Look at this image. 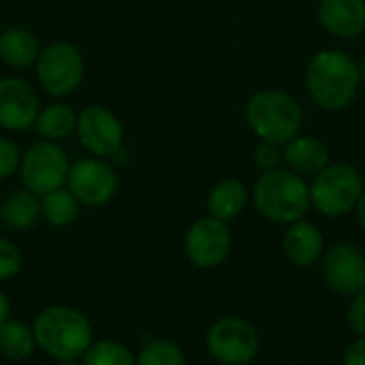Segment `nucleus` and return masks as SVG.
I'll return each mask as SVG.
<instances>
[{
	"label": "nucleus",
	"mask_w": 365,
	"mask_h": 365,
	"mask_svg": "<svg viewBox=\"0 0 365 365\" xmlns=\"http://www.w3.org/2000/svg\"><path fill=\"white\" fill-rule=\"evenodd\" d=\"M34 130L45 141H62L77 130V113L62 103L49 105L43 111H38Z\"/></svg>",
	"instance_id": "aec40b11"
},
{
	"label": "nucleus",
	"mask_w": 365,
	"mask_h": 365,
	"mask_svg": "<svg viewBox=\"0 0 365 365\" xmlns=\"http://www.w3.org/2000/svg\"><path fill=\"white\" fill-rule=\"evenodd\" d=\"M21 163V152L15 141L0 137V182L11 178Z\"/></svg>",
	"instance_id": "a878e982"
},
{
	"label": "nucleus",
	"mask_w": 365,
	"mask_h": 365,
	"mask_svg": "<svg viewBox=\"0 0 365 365\" xmlns=\"http://www.w3.org/2000/svg\"><path fill=\"white\" fill-rule=\"evenodd\" d=\"M79 207L81 203L77 201V197L64 186L41 197V216L58 229L73 225L79 216Z\"/></svg>",
	"instance_id": "412c9836"
},
{
	"label": "nucleus",
	"mask_w": 365,
	"mask_h": 365,
	"mask_svg": "<svg viewBox=\"0 0 365 365\" xmlns=\"http://www.w3.org/2000/svg\"><path fill=\"white\" fill-rule=\"evenodd\" d=\"M231 244L233 240L227 222L214 216L195 220L184 237L186 255L199 269H214L222 265L231 252Z\"/></svg>",
	"instance_id": "9d476101"
},
{
	"label": "nucleus",
	"mask_w": 365,
	"mask_h": 365,
	"mask_svg": "<svg viewBox=\"0 0 365 365\" xmlns=\"http://www.w3.org/2000/svg\"><path fill=\"white\" fill-rule=\"evenodd\" d=\"M83 365H137V359L126 344L118 340H101L92 342L83 353Z\"/></svg>",
	"instance_id": "5701e85b"
},
{
	"label": "nucleus",
	"mask_w": 365,
	"mask_h": 365,
	"mask_svg": "<svg viewBox=\"0 0 365 365\" xmlns=\"http://www.w3.org/2000/svg\"><path fill=\"white\" fill-rule=\"evenodd\" d=\"M361 83L359 64L340 49L319 51L308 66L306 86L310 98L327 111L346 109Z\"/></svg>",
	"instance_id": "f257e3e1"
},
{
	"label": "nucleus",
	"mask_w": 365,
	"mask_h": 365,
	"mask_svg": "<svg viewBox=\"0 0 365 365\" xmlns=\"http://www.w3.org/2000/svg\"><path fill=\"white\" fill-rule=\"evenodd\" d=\"M246 122L261 141L287 145L299 137L304 109L282 90H261L246 103Z\"/></svg>",
	"instance_id": "20e7f679"
},
{
	"label": "nucleus",
	"mask_w": 365,
	"mask_h": 365,
	"mask_svg": "<svg viewBox=\"0 0 365 365\" xmlns=\"http://www.w3.org/2000/svg\"><path fill=\"white\" fill-rule=\"evenodd\" d=\"M282 252L291 265L308 269L325 255L323 233L312 222L302 218V220L289 225V229L282 237Z\"/></svg>",
	"instance_id": "4468645a"
},
{
	"label": "nucleus",
	"mask_w": 365,
	"mask_h": 365,
	"mask_svg": "<svg viewBox=\"0 0 365 365\" xmlns=\"http://www.w3.org/2000/svg\"><path fill=\"white\" fill-rule=\"evenodd\" d=\"M68 156L56 141H38L21 154L19 173L26 190L36 197H45L66 184Z\"/></svg>",
	"instance_id": "0eeeda50"
},
{
	"label": "nucleus",
	"mask_w": 365,
	"mask_h": 365,
	"mask_svg": "<svg viewBox=\"0 0 365 365\" xmlns=\"http://www.w3.org/2000/svg\"><path fill=\"white\" fill-rule=\"evenodd\" d=\"M38 111V96L26 79H0V126L4 130L24 133L34 128Z\"/></svg>",
	"instance_id": "ddd939ff"
},
{
	"label": "nucleus",
	"mask_w": 365,
	"mask_h": 365,
	"mask_svg": "<svg viewBox=\"0 0 365 365\" xmlns=\"http://www.w3.org/2000/svg\"><path fill=\"white\" fill-rule=\"evenodd\" d=\"M77 137L79 143L96 158L115 156L124 145V128L118 115L105 107L90 105L77 113Z\"/></svg>",
	"instance_id": "9b49d317"
},
{
	"label": "nucleus",
	"mask_w": 365,
	"mask_h": 365,
	"mask_svg": "<svg viewBox=\"0 0 365 365\" xmlns=\"http://www.w3.org/2000/svg\"><path fill=\"white\" fill-rule=\"evenodd\" d=\"M32 331L36 346L58 364L75 361L92 346L90 321L81 312L66 306L45 308L36 317Z\"/></svg>",
	"instance_id": "f03ea898"
},
{
	"label": "nucleus",
	"mask_w": 365,
	"mask_h": 365,
	"mask_svg": "<svg viewBox=\"0 0 365 365\" xmlns=\"http://www.w3.org/2000/svg\"><path fill=\"white\" fill-rule=\"evenodd\" d=\"M357 220H359V227L365 231V190L364 195H361V199H359V203H357Z\"/></svg>",
	"instance_id": "7c9ffc66"
},
{
	"label": "nucleus",
	"mask_w": 365,
	"mask_h": 365,
	"mask_svg": "<svg viewBox=\"0 0 365 365\" xmlns=\"http://www.w3.org/2000/svg\"><path fill=\"white\" fill-rule=\"evenodd\" d=\"M323 278L331 291L353 297L365 291V255L353 244H336L323 255Z\"/></svg>",
	"instance_id": "f8f14e48"
},
{
	"label": "nucleus",
	"mask_w": 365,
	"mask_h": 365,
	"mask_svg": "<svg viewBox=\"0 0 365 365\" xmlns=\"http://www.w3.org/2000/svg\"><path fill=\"white\" fill-rule=\"evenodd\" d=\"M319 21L340 38L359 36L365 32V0H321Z\"/></svg>",
	"instance_id": "2eb2a0df"
},
{
	"label": "nucleus",
	"mask_w": 365,
	"mask_h": 365,
	"mask_svg": "<svg viewBox=\"0 0 365 365\" xmlns=\"http://www.w3.org/2000/svg\"><path fill=\"white\" fill-rule=\"evenodd\" d=\"M291 171L299 175H317L329 165V148L317 137H295L282 152Z\"/></svg>",
	"instance_id": "dca6fc26"
},
{
	"label": "nucleus",
	"mask_w": 365,
	"mask_h": 365,
	"mask_svg": "<svg viewBox=\"0 0 365 365\" xmlns=\"http://www.w3.org/2000/svg\"><path fill=\"white\" fill-rule=\"evenodd\" d=\"M364 190V178L355 167L334 163L314 175L310 201L323 216L340 218L357 207Z\"/></svg>",
	"instance_id": "39448f33"
},
{
	"label": "nucleus",
	"mask_w": 365,
	"mask_h": 365,
	"mask_svg": "<svg viewBox=\"0 0 365 365\" xmlns=\"http://www.w3.org/2000/svg\"><path fill=\"white\" fill-rule=\"evenodd\" d=\"M66 188L77 197L81 205L101 207L109 203L118 192V175L103 158H81L71 165Z\"/></svg>",
	"instance_id": "1a4fd4ad"
},
{
	"label": "nucleus",
	"mask_w": 365,
	"mask_h": 365,
	"mask_svg": "<svg viewBox=\"0 0 365 365\" xmlns=\"http://www.w3.org/2000/svg\"><path fill=\"white\" fill-rule=\"evenodd\" d=\"M210 355L222 365H248L261 349V336L242 317L218 319L205 336Z\"/></svg>",
	"instance_id": "423d86ee"
},
{
	"label": "nucleus",
	"mask_w": 365,
	"mask_h": 365,
	"mask_svg": "<svg viewBox=\"0 0 365 365\" xmlns=\"http://www.w3.org/2000/svg\"><path fill=\"white\" fill-rule=\"evenodd\" d=\"M342 365H365V336H359L353 344H349Z\"/></svg>",
	"instance_id": "c85d7f7f"
},
{
	"label": "nucleus",
	"mask_w": 365,
	"mask_h": 365,
	"mask_svg": "<svg viewBox=\"0 0 365 365\" xmlns=\"http://www.w3.org/2000/svg\"><path fill=\"white\" fill-rule=\"evenodd\" d=\"M41 218V201L30 190H15L0 203V222L13 231H28Z\"/></svg>",
	"instance_id": "a211bd4d"
},
{
	"label": "nucleus",
	"mask_w": 365,
	"mask_h": 365,
	"mask_svg": "<svg viewBox=\"0 0 365 365\" xmlns=\"http://www.w3.org/2000/svg\"><path fill=\"white\" fill-rule=\"evenodd\" d=\"M359 71H361V81L365 83V60L359 64Z\"/></svg>",
	"instance_id": "2f4dec72"
},
{
	"label": "nucleus",
	"mask_w": 365,
	"mask_h": 365,
	"mask_svg": "<svg viewBox=\"0 0 365 365\" xmlns=\"http://www.w3.org/2000/svg\"><path fill=\"white\" fill-rule=\"evenodd\" d=\"M346 323L357 336H365V291L351 297L346 310Z\"/></svg>",
	"instance_id": "cd10ccee"
},
{
	"label": "nucleus",
	"mask_w": 365,
	"mask_h": 365,
	"mask_svg": "<svg viewBox=\"0 0 365 365\" xmlns=\"http://www.w3.org/2000/svg\"><path fill=\"white\" fill-rule=\"evenodd\" d=\"M41 43L34 32L26 28H9L0 34V60L11 68H26L36 64Z\"/></svg>",
	"instance_id": "f3484780"
},
{
	"label": "nucleus",
	"mask_w": 365,
	"mask_h": 365,
	"mask_svg": "<svg viewBox=\"0 0 365 365\" xmlns=\"http://www.w3.org/2000/svg\"><path fill=\"white\" fill-rule=\"evenodd\" d=\"M246 203H248V190H246L244 182L233 180V178L218 182L207 197L210 216H214L222 222L237 218L244 212Z\"/></svg>",
	"instance_id": "6ab92c4d"
},
{
	"label": "nucleus",
	"mask_w": 365,
	"mask_h": 365,
	"mask_svg": "<svg viewBox=\"0 0 365 365\" xmlns=\"http://www.w3.org/2000/svg\"><path fill=\"white\" fill-rule=\"evenodd\" d=\"M86 64L81 51L71 43H51L41 49L36 60V79L51 96H68L83 81Z\"/></svg>",
	"instance_id": "6e6552de"
},
{
	"label": "nucleus",
	"mask_w": 365,
	"mask_h": 365,
	"mask_svg": "<svg viewBox=\"0 0 365 365\" xmlns=\"http://www.w3.org/2000/svg\"><path fill=\"white\" fill-rule=\"evenodd\" d=\"M21 261L19 248L11 240L0 237V282L13 278L21 269Z\"/></svg>",
	"instance_id": "393cba45"
},
{
	"label": "nucleus",
	"mask_w": 365,
	"mask_h": 365,
	"mask_svg": "<svg viewBox=\"0 0 365 365\" xmlns=\"http://www.w3.org/2000/svg\"><path fill=\"white\" fill-rule=\"evenodd\" d=\"M34 346H36L34 331L21 321L9 319L6 323L0 325V353L4 357L13 361L28 359L34 353Z\"/></svg>",
	"instance_id": "4be33fe9"
},
{
	"label": "nucleus",
	"mask_w": 365,
	"mask_h": 365,
	"mask_svg": "<svg viewBox=\"0 0 365 365\" xmlns=\"http://www.w3.org/2000/svg\"><path fill=\"white\" fill-rule=\"evenodd\" d=\"M282 150L278 143H269V141H261L255 150V163L257 167L265 173V171H274L278 169L280 160H282Z\"/></svg>",
	"instance_id": "bb28decb"
},
{
	"label": "nucleus",
	"mask_w": 365,
	"mask_h": 365,
	"mask_svg": "<svg viewBox=\"0 0 365 365\" xmlns=\"http://www.w3.org/2000/svg\"><path fill=\"white\" fill-rule=\"evenodd\" d=\"M137 365H188L184 351L169 342V340H152L148 342L139 355H137Z\"/></svg>",
	"instance_id": "b1692460"
},
{
	"label": "nucleus",
	"mask_w": 365,
	"mask_h": 365,
	"mask_svg": "<svg viewBox=\"0 0 365 365\" xmlns=\"http://www.w3.org/2000/svg\"><path fill=\"white\" fill-rule=\"evenodd\" d=\"M58 365H77V364H75V361H60Z\"/></svg>",
	"instance_id": "473e14b6"
},
{
	"label": "nucleus",
	"mask_w": 365,
	"mask_h": 365,
	"mask_svg": "<svg viewBox=\"0 0 365 365\" xmlns=\"http://www.w3.org/2000/svg\"><path fill=\"white\" fill-rule=\"evenodd\" d=\"M252 203L269 222L293 225L302 220L312 205L310 186L291 169L265 171L252 188Z\"/></svg>",
	"instance_id": "7ed1b4c3"
},
{
	"label": "nucleus",
	"mask_w": 365,
	"mask_h": 365,
	"mask_svg": "<svg viewBox=\"0 0 365 365\" xmlns=\"http://www.w3.org/2000/svg\"><path fill=\"white\" fill-rule=\"evenodd\" d=\"M9 314H11V304H9V297L0 291V325L9 321Z\"/></svg>",
	"instance_id": "c756f323"
}]
</instances>
